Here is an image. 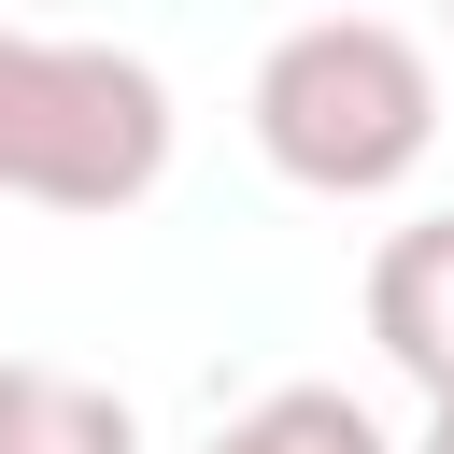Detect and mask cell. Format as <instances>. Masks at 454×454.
I'll use <instances>...</instances> for the list:
<instances>
[{
	"mask_svg": "<svg viewBox=\"0 0 454 454\" xmlns=\"http://www.w3.org/2000/svg\"><path fill=\"white\" fill-rule=\"evenodd\" d=\"M440 142V71L397 14H298L255 57V156L312 199H383Z\"/></svg>",
	"mask_w": 454,
	"mask_h": 454,
	"instance_id": "cell-1",
	"label": "cell"
},
{
	"mask_svg": "<svg viewBox=\"0 0 454 454\" xmlns=\"http://www.w3.org/2000/svg\"><path fill=\"white\" fill-rule=\"evenodd\" d=\"M170 170V85L128 43L0 28V199L43 213H128Z\"/></svg>",
	"mask_w": 454,
	"mask_h": 454,
	"instance_id": "cell-2",
	"label": "cell"
},
{
	"mask_svg": "<svg viewBox=\"0 0 454 454\" xmlns=\"http://www.w3.org/2000/svg\"><path fill=\"white\" fill-rule=\"evenodd\" d=\"M369 340L397 383H426V411H454V213H426L369 255Z\"/></svg>",
	"mask_w": 454,
	"mask_h": 454,
	"instance_id": "cell-3",
	"label": "cell"
},
{
	"mask_svg": "<svg viewBox=\"0 0 454 454\" xmlns=\"http://www.w3.org/2000/svg\"><path fill=\"white\" fill-rule=\"evenodd\" d=\"M0 454H142L128 397L57 369V355H0Z\"/></svg>",
	"mask_w": 454,
	"mask_h": 454,
	"instance_id": "cell-4",
	"label": "cell"
},
{
	"mask_svg": "<svg viewBox=\"0 0 454 454\" xmlns=\"http://www.w3.org/2000/svg\"><path fill=\"white\" fill-rule=\"evenodd\" d=\"M213 454H383V426H369V397H340V383H270L255 411L213 426Z\"/></svg>",
	"mask_w": 454,
	"mask_h": 454,
	"instance_id": "cell-5",
	"label": "cell"
},
{
	"mask_svg": "<svg viewBox=\"0 0 454 454\" xmlns=\"http://www.w3.org/2000/svg\"><path fill=\"white\" fill-rule=\"evenodd\" d=\"M426 454H454V411H440V426H426Z\"/></svg>",
	"mask_w": 454,
	"mask_h": 454,
	"instance_id": "cell-6",
	"label": "cell"
}]
</instances>
